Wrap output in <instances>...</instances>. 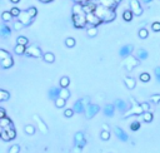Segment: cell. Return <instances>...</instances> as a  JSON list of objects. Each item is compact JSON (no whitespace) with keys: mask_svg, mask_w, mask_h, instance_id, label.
<instances>
[{"mask_svg":"<svg viewBox=\"0 0 160 153\" xmlns=\"http://www.w3.org/2000/svg\"><path fill=\"white\" fill-rule=\"evenodd\" d=\"M71 20L75 28L81 29V28H85L88 24L86 20V13L84 11L81 4H74L73 6V15H71Z\"/></svg>","mask_w":160,"mask_h":153,"instance_id":"1","label":"cell"},{"mask_svg":"<svg viewBox=\"0 0 160 153\" xmlns=\"http://www.w3.org/2000/svg\"><path fill=\"white\" fill-rule=\"evenodd\" d=\"M94 14L101 20L103 23H110V22H113V20L115 19V16H116L114 9L106 8V6H104L101 4L96 5V8L94 10Z\"/></svg>","mask_w":160,"mask_h":153,"instance_id":"2","label":"cell"},{"mask_svg":"<svg viewBox=\"0 0 160 153\" xmlns=\"http://www.w3.org/2000/svg\"><path fill=\"white\" fill-rule=\"evenodd\" d=\"M130 103H131V108L127 113H124V118H128L130 116H140V114L143 116L144 114V109L141 108V103H138L133 97L130 98Z\"/></svg>","mask_w":160,"mask_h":153,"instance_id":"3","label":"cell"},{"mask_svg":"<svg viewBox=\"0 0 160 153\" xmlns=\"http://www.w3.org/2000/svg\"><path fill=\"white\" fill-rule=\"evenodd\" d=\"M121 65L127 68V70H128V72H131L135 67L140 65V60H139L138 58H135V57H133V55H130V57H128L127 59H125V60L123 62Z\"/></svg>","mask_w":160,"mask_h":153,"instance_id":"4","label":"cell"},{"mask_svg":"<svg viewBox=\"0 0 160 153\" xmlns=\"http://www.w3.org/2000/svg\"><path fill=\"white\" fill-rule=\"evenodd\" d=\"M99 112H100V107L98 106V104H89V106L86 107V109H85L86 119H92V118H94Z\"/></svg>","mask_w":160,"mask_h":153,"instance_id":"5","label":"cell"},{"mask_svg":"<svg viewBox=\"0 0 160 153\" xmlns=\"http://www.w3.org/2000/svg\"><path fill=\"white\" fill-rule=\"evenodd\" d=\"M74 144H75V147H78L80 149L85 147L86 140H85L84 133H83V132H76V133H75V136H74Z\"/></svg>","mask_w":160,"mask_h":153,"instance_id":"6","label":"cell"},{"mask_svg":"<svg viewBox=\"0 0 160 153\" xmlns=\"http://www.w3.org/2000/svg\"><path fill=\"white\" fill-rule=\"evenodd\" d=\"M26 57H34V58H40L41 55V49L36 45H30L29 48H26V52H25Z\"/></svg>","mask_w":160,"mask_h":153,"instance_id":"7","label":"cell"},{"mask_svg":"<svg viewBox=\"0 0 160 153\" xmlns=\"http://www.w3.org/2000/svg\"><path fill=\"white\" fill-rule=\"evenodd\" d=\"M129 4H130V10L134 13V15L140 16L143 14V8H141L140 3H139L138 0H129Z\"/></svg>","mask_w":160,"mask_h":153,"instance_id":"8","label":"cell"},{"mask_svg":"<svg viewBox=\"0 0 160 153\" xmlns=\"http://www.w3.org/2000/svg\"><path fill=\"white\" fill-rule=\"evenodd\" d=\"M133 50H134V46L131 44H124L119 50V55L123 58H128V57H130V54L133 53Z\"/></svg>","mask_w":160,"mask_h":153,"instance_id":"9","label":"cell"},{"mask_svg":"<svg viewBox=\"0 0 160 153\" xmlns=\"http://www.w3.org/2000/svg\"><path fill=\"white\" fill-rule=\"evenodd\" d=\"M114 106H115V108L119 110V112H121V113H127L128 110H129L128 103L125 102V100H123V99H115Z\"/></svg>","mask_w":160,"mask_h":153,"instance_id":"10","label":"cell"},{"mask_svg":"<svg viewBox=\"0 0 160 153\" xmlns=\"http://www.w3.org/2000/svg\"><path fill=\"white\" fill-rule=\"evenodd\" d=\"M33 118H34V121L36 122V124H38V127H39V129H40L41 133H43V134H48V126L44 123V121L41 119V118H40L38 114H34Z\"/></svg>","mask_w":160,"mask_h":153,"instance_id":"11","label":"cell"},{"mask_svg":"<svg viewBox=\"0 0 160 153\" xmlns=\"http://www.w3.org/2000/svg\"><path fill=\"white\" fill-rule=\"evenodd\" d=\"M86 20H88V24L90 26H98L99 24H101L103 22L95 15L94 13H90V14H86Z\"/></svg>","mask_w":160,"mask_h":153,"instance_id":"12","label":"cell"},{"mask_svg":"<svg viewBox=\"0 0 160 153\" xmlns=\"http://www.w3.org/2000/svg\"><path fill=\"white\" fill-rule=\"evenodd\" d=\"M114 133H115V136L118 137V140H120L121 142H127V141H129V136L125 133V132L121 129V128H119V127H114Z\"/></svg>","mask_w":160,"mask_h":153,"instance_id":"13","label":"cell"},{"mask_svg":"<svg viewBox=\"0 0 160 153\" xmlns=\"http://www.w3.org/2000/svg\"><path fill=\"white\" fill-rule=\"evenodd\" d=\"M31 16H30V14H29V11L28 10H24V11H22V14L19 15V22H22L24 25H29L30 23H31Z\"/></svg>","mask_w":160,"mask_h":153,"instance_id":"14","label":"cell"},{"mask_svg":"<svg viewBox=\"0 0 160 153\" xmlns=\"http://www.w3.org/2000/svg\"><path fill=\"white\" fill-rule=\"evenodd\" d=\"M73 109H74V112L75 113H85V109H86V107H85V104L83 103V100L81 99H78L75 103H74V107H73Z\"/></svg>","mask_w":160,"mask_h":153,"instance_id":"15","label":"cell"},{"mask_svg":"<svg viewBox=\"0 0 160 153\" xmlns=\"http://www.w3.org/2000/svg\"><path fill=\"white\" fill-rule=\"evenodd\" d=\"M60 93H61V88L59 87H51L49 89V98L53 100H57L58 98H60Z\"/></svg>","mask_w":160,"mask_h":153,"instance_id":"16","label":"cell"},{"mask_svg":"<svg viewBox=\"0 0 160 153\" xmlns=\"http://www.w3.org/2000/svg\"><path fill=\"white\" fill-rule=\"evenodd\" d=\"M115 106L114 104H106L105 107H104V109H103V113H104V116L105 117H113L114 116V113H115Z\"/></svg>","mask_w":160,"mask_h":153,"instance_id":"17","label":"cell"},{"mask_svg":"<svg viewBox=\"0 0 160 153\" xmlns=\"http://www.w3.org/2000/svg\"><path fill=\"white\" fill-rule=\"evenodd\" d=\"M120 2L121 0H100L99 4L106 6V8H110V9H115L118 3H120Z\"/></svg>","mask_w":160,"mask_h":153,"instance_id":"18","label":"cell"},{"mask_svg":"<svg viewBox=\"0 0 160 153\" xmlns=\"http://www.w3.org/2000/svg\"><path fill=\"white\" fill-rule=\"evenodd\" d=\"M0 127H1V129H6V128H14L13 127V122L10 118L5 117V118H1L0 119Z\"/></svg>","mask_w":160,"mask_h":153,"instance_id":"19","label":"cell"},{"mask_svg":"<svg viewBox=\"0 0 160 153\" xmlns=\"http://www.w3.org/2000/svg\"><path fill=\"white\" fill-rule=\"evenodd\" d=\"M136 58L139 59V60H145V59H148L149 58V53H148V50H145V49H143V48H140V49H138L136 50Z\"/></svg>","mask_w":160,"mask_h":153,"instance_id":"20","label":"cell"},{"mask_svg":"<svg viewBox=\"0 0 160 153\" xmlns=\"http://www.w3.org/2000/svg\"><path fill=\"white\" fill-rule=\"evenodd\" d=\"M11 33V29H10V26L8 24H1V28H0V34H1V37L5 38V37H8L9 34Z\"/></svg>","mask_w":160,"mask_h":153,"instance_id":"21","label":"cell"},{"mask_svg":"<svg viewBox=\"0 0 160 153\" xmlns=\"http://www.w3.org/2000/svg\"><path fill=\"white\" fill-rule=\"evenodd\" d=\"M13 65H14V60H13V58H11V57L5 58V59H3V60H1V67H3L4 69L11 68Z\"/></svg>","mask_w":160,"mask_h":153,"instance_id":"22","label":"cell"},{"mask_svg":"<svg viewBox=\"0 0 160 153\" xmlns=\"http://www.w3.org/2000/svg\"><path fill=\"white\" fill-rule=\"evenodd\" d=\"M124 83L129 89H134L135 88V79L134 78H130V76H125L124 78Z\"/></svg>","mask_w":160,"mask_h":153,"instance_id":"23","label":"cell"},{"mask_svg":"<svg viewBox=\"0 0 160 153\" xmlns=\"http://www.w3.org/2000/svg\"><path fill=\"white\" fill-rule=\"evenodd\" d=\"M10 99V93L5 89H0V102H5Z\"/></svg>","mask_w":160,"mask_h":153,"instance_id":"24","label":"cell"},{"mask_svg":"<svg viewBox=\"0 0 160 153\" xmlns=\"http://www.w3.org/2000/svg\"><path fill=\"white\" fill-rule=\"evenodd\" d=\"M86 34H88V37H90V38H93V37H95L96 34H98V28L96 26H88V29H86Z\"/></svg>","mask_w":160,"mask_h":153,"instance_id":"25","label":"cell"},{"mask_svg":"<svg viewBox=\"0 0 160 153\" xmlns=\"http://www.w3.org/2000/svg\"><path fill=\"white\" fill-rule=\"evenodd\" d=\"M133 16H134V13L131 11V10H125V11L123 13V18H124L125 22H131Z\"/></svg>","mask_w":160,"mask_h":153,"instance_id":"26","label":"cell"},{"mask_svg":"<svg viewBox=\"0 0 160 153\" xmlns=\"http://www.w3.org/2000/svg\"><path fill=\"white\" fill-rule=\"evenodd\" d=\"M59 84H60V88H68L69 84H70V79L68 76H63V78H60Z\"/></svg>","mask_w":160,"mask_h":153,"instance_id":"27","label":"cell"},{"mask_svg":"<svg viewBox=\"0 0 160 153\" xmlns=\"http://www.w3.org/2000/svg\"><path fill=\"white\" fill-rule=\"evenodd\" d=\"M14 52H15V54H18V55H20V54H25V52H26V46L20 45V44H16V46L14 48Z\"/></svg>","mask_w":160,"mask_h":153,"instance_id":"28","label":"cell"},{"mask_svg":"<svg viewBox=\"0 0 160 153\" xmlns=\"http://www.w3.org/2000/svg\"><path fill=\"white\" fill-rule=\"evenodd\" d=\"M60 98L63 99H69L70 98V92H69L68 88H61V93H60Z\"/></svg>","mask_w":160,"mask_h":153,"instance_id":"29","label":"cell"},{"mask_svg":"<svg viewBox=\"0 0 160 153\" xmlns=\"http://www.w3.org/2000/svg\"><path fill=\"white\" fill-rule=\"evenodd\" d=\"M43 58H44V60L46 62V63H54V60H55V57H54L53 53H46V54H44Z\"/></svg>","mask_w":160,"mask_h":153,"instance_id":"30","label":"cell"},{"mask_svg":"<svg viewBox=\"0 0 160 153\" xmlns=\"http://www.w3.org/2000/svg\"><path fill=\"white\" fill-rule=\"evenodd\" d=\"M11 18H13V15H11V13H10V11H4V13L1 14V19H3V22H4V23L10 22Z\"/></svg>","mask_w":160,"mask_h":153,"instance_id":"31","label":"cell"},{"mask_svg":"<svg viewBox=\"0 0 160 153\" xmlns=\"http://www.w3.org/2000/svg\"><path fill=\"white\" fill-rule=\"evenodd\" d=\"M153 113H150V112H144V114H143V119H144V122H147V123H150V122H153Z\"/></svg>","mask_w":160,"mask_h":153,"instance_id":"32","label":"cell"},{"mask_svg":"<svg viewBox=\"0 0 160 153\" xmlns=\"http://www.w3.org/2000/svg\"><path fill=\"white\" fill-rule=\"evenodd\" d=\"M16 43H18V44H20V45L26 46L28 44H29V40H28V38H26V37H18Z\"/></svg>","mask_w":160,"mask_h":153,"instance_id":"33","label":"cell"},{"mask_svg":"<svg viewBox=\"0 0 160 153\" xmlns=\"http://www.w3.org/2000/svg\"><path fill=\"white\" fill-rule=\"evenodd\" d=\"M5 130H6V133H8L9 138H10V141H13L14 138L16 137V132H15V129H14V128H6Z\"/></svg>","mask_w":160,"mask_h":153,"instance_id":"34","label":"cell"},{"mask_svg":"<svg viewBox=\"0 0 160 153\" xmlns=\"http://www.w3.org/2000/svg\"><path fill=\"white\" fill-rule=\"evenodd\" d=\"M140 126H141L140 122H139V121H134L133 123L130 124V129H131V130H134V132H136V130L140 129Z\"/></svg>","mask_w":160,"mask_h":153,"instance_id":"35","label":"cell"},{"mask_svg":"<svg viewBox=\"0 0 160 153\" xmlns=\"http://www.w3.org/2000/svg\"><path fill=\"white\" fill-rule=\"evenodd\" d=\"M25 133L26 134H34L35 133V127L31 126V124H28V126H25Z\"/></svg>","mask_w":160,"mask_h":153,"instance_id":"36","label":"cell"},{"mask_svg":"<svg viewBox=\"0 0 160 153\" xmlns=\"http://www.w3.org/2000/svg\"><path fill=\"white\" fill-rule=\"evenodd\" d=\"M139 78H140V80H141V82L148 83V82L150 80V74H149V73H147V72H145V73H141L140 75H139Z\"/></svg>","mask_w":160,"mask_h":153,"instance_id":"37","label":"cell"},{"mask_svg":"<svg viewBox=\"0 0 160 153\" xmlns=\"http://www.w3.org/2000/svg\"><path fill=\"white\" fill-rule=\"evenodd\" d=\"M100 138H101L103 141L110 140V132H109V130H101V132H100Z\"/></svg>","mask_w":160,"mask_h":153,"instance_id":"38","label":"cell"},{"mask_svg":"<svg viewBox=\"0 0 160 153\" xmlns=\"http://www.w3.org/2000/svg\"><path fill=\"white\" fill-rule=\"evenodd\" d=\"M149 35V32L145 29V28H143V29L139 30V38H141V39H147Z\"/></svg>","mask_w":160,"mask_h":153,"instance_id":"39","label":"cell"},{"mask_svg":"<svg viewBox=\"0 0 160 153\" xmlns=\"http://www.w3.org/2000/svg\"><path fill=\"white\" fill-rule=\"evenodd\" d=\"M65 103H66V100H65V99H63V98H58L57 100H55V106H57L58 108H63V107H65Z\"/></svg>","mask_w":160,"mask_h":153,"instance_id":"40","label":"cell"},{"mask_svg":"<svg viewBox=\"0 0 160 153\" xmlns=\"http://www.w3.org/2000/svg\"><path fill=\"white\" fill-rule=\"evenodd\" d=\"M150 102L154 103V104H159V103H160V94L150 95Z\"/></svg>","mask_w":160,"mask_h":153,"instance_id":"41","label":"cell"},{"mask_svg":"<svg viewBox=\"0 0 160 153\" xmlns=\"http://www.w3.org/2000/svg\"><path fill=\"white\" fill-rule=\"evenodd\" d=\"M65 45H66L68 48L75 46V39H74V38H68V39L65 40Z\"/></svg>","mask_w":160,"mask_h":153,"instance_id":"42","label":"cell"},{"mask_svg":"<svg viewBox=\"0 0 160 153\" xmlns=\"http://www.w3.org/2000/svg\"><path fill=\"white\" fill-rule=\"evenodd\" d=\"M20 152V146L19 144H13L9 148V153H19Z\"/></svg>","mask_w":160,"mask_h":153,"instance_id":"43","label":"cell"},{"mask_svg":"<svg viewBox=\"0 0 160 153\" xmlns=\"http://www.w3.org/2000/svg\"><path fill=\"white\" fill-rule=\"evenodd\" d=\"M9 57H11V55L8 52L4 50V49H0V60H3L5 58H9Z\"/></svg>","mask_w":160,"mask_h":153,"instance_id":"44","label":"cell"},{"mask_svg":"<svg viewBox=\"0 0 160 153\" xmlns=\"http://www.w3.org/2000/svg\"><path fill=\"white\" fill-rule=\"evenodd\" d=\"M10 13H11V15H13L14 18H19V15L22 14V10H19L18 8H13V9L10 10Z\"/></svg>","mask_w":160,"mask_h":153,"instance_id":"45","label":"cell"},{"mask_svg":"<svg viewBox=\"0 0 160 153\" xmlns=\"http://www.w3.org/2000/svg\"><path fill=\"white\" fill-rule=\"evenodd\" d=\"M0 137H1L3 141H10V138L8 136V133H6L5 129H1V132H0Z\"/></svg>","mask_w":160,"mask_h":153,"instance_id":"46","label":"cell"},{"mask_svg":"<svg viewBox=\"0 0 160 153\" xmlns=\"http://www.w3.org/2000/svg\"><path fill=\"white\" fill-rule=\"evenodd\" d=\"M74 109L73 108H69V109H65V112H64V116L66 117V118H70V117H73L74 116Z\"/></svg>","mask_w":160,"mask_h":153,"instance_id":"47","label":"cell"},{"mask_svg":"<svg viewBox=\"0 0 160 153\" xmlns=\"http://www.w3.org/2000/svg\"><path fill=\"white\" fill-rule=\"evenodd\" d=\"M28 11H29V14H30V16H31V18H35V16H36V14H38L36 8H34V6H31V8L28 9Z\"/></svg>","mask_w":160,"mask_h":153,"instance_id":"48","label":"cell"},{"mask_svg":"<svg viewBox=\"0 0 160 153\" xmlns=\"http://www.w3.org/2000/svg\"><path fill=\"white\" fill-rule=\"evenodd\" d=\"M151 29L153 32H160V22H155L151 24Z\"/></svg>","mask_w":160,"mask_h":153,"instance_id":"49","label":"cell"},{"mask_svg":"<svg viewBox=\"0 0 160 153\" xmlns=\"http://www.w3.org/2000/svg\"><path fill=\"white\" fill-rule=\"evenodd\" d=\"M154 74H155V78H156V82L160 83V67H156L154 69Z\"/></svg>","mask_w":160,"mask_h":153,"instance_id":"50","label":"cell"},{"mask_svg":"<svg viewBox=\"0 0 160 153\" xmlns=\"http://www.w3.org/2000/svg\"><path fill=\"white\" fill-rule=\"evenodd\" d=\"M24 26H25V25H24L22 22H16L15 24H14V29H15V30H20V29H23Z\"/></svg>","mask_w":160,"mask_h":153,"instance_id":"51","label":"cell"},{"mask_svg":"<svg viewBox=\"0 0 160 153\" xmlns=\"http://www.w3.org/2000/svg\"><path fill=\"white\" fill-rule=\"evenodd\" d=\"M81 100H83V103L85 104V107H88L89 104H92V103H90V98H89V97H84V98H81Z\"/></svg>","mask_w":160,"mask_h":153,"instance_id":"52","label":"cell"},{"mask_svg":"<svg viewBox=\"0 0 160 153\" xmlns=\"http://www.w3.org/2000/svg\"><path fill=\"white\" fill-rule=\"evenodd\" d=\"M141 108L144 109V112H149V109H150V106L148 103H141Z\"/></svg>","mask_w":160,"mask_h":153,"instance_id":"53","label":"cell"},{"mask_svg":"<svg viewBox=\"0 0 160 153\" xmlns=\"http://www.w3.org/2000/svg\"><path fill=\"white\" fill-rule=\"evenodd\" d=\"M6 116H5V109L4 108H0V119L1 118H5Z\"/></svg>","mask_w":160,"mask_h":153,"instance_id":"54","label":"cell"},{"mask_svg":"<svg viewBox=\"0 0 160 153\" xmlns=\"http://www.w3.org/2000/svg\"><path fill=\"white\" fill-rule=\"evenodd\" d=\"M103 130H109L108 124H103ZM109 132H110V130H109Z\"/></svg>","mask_w":160,"mask_h":153,"instance_id":"55","label":"cell"},{"mask_svg":"<svg viewBox=\"0 0 160 153\" xmlns=\"http://www.w3.org/2000/svg\"><path fill=\"white\" fill-rule=\"evenodd\" d=\"M10 2H11V3H14V4H16V3H19V2H20V0H10Z\"/></svg>","mask_w":160,"mask_h":153,"instance_id":"56","label":"cell"},{"mask_svg":"<svg viewBox=\"0 0 160 153\" xmlns=\"http://www.w3.org/2000/svg\"><path fill=\"white\" fill-rule=\"evenodd\" d=\"M40 2H43V3H50L51 0H40Z\"/></svg>","mask_w":160,"mask_h":153,"instance_id":"57","label":"cell"},{"mask_svg":"<svg viewBox=\"0 0 160 153\" xmlns=\"http://www.w3.org/2000/svg\"><path fill=\"white\" fill-rule=\"evenodd\" d=\"M141 2H144V3H150L151 0H141Z\"/></svg>","mask_w":160,"mask_h":153,"instance_id":"58","label":"cell"}]
</instances>
